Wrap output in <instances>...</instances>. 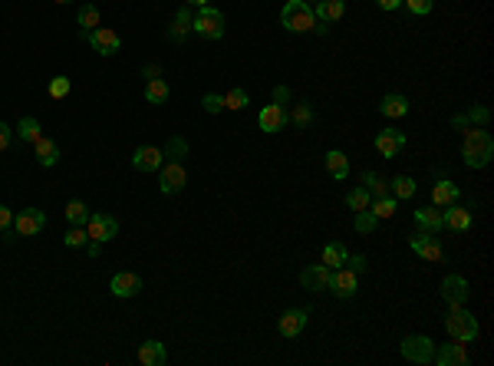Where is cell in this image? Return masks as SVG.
Masks as SVG:
<instances>
[{"instance_id": "6da1fadb", "label": "cell", "mask_w": 494, "mask_h": 366, "mask_svg": "<svg viewBox=\"0 0 494 366\" xmlns=\"http://www.w3.org/2000/svg\"><path fill=\"white\" fill-rule=\"evenodd\" d=\"M461 159H465L468 168H485L494 159V139L481 129V125H471L465 129V142H461Z\"/></svg>"}, {"instance_id": "7a4b0ae2", "label": "cell", "mask_w": 494, "mask_h": 366, "mask_svg": "<svg viewBox=\"0 0 494 366\" xmlns=\"http://www.w3.org/2000/svg\"><path fill=\"white\" fill-rule=\"evenodd\" d=\"M445 330H448V337L458 340V343H471L478 337V320L465 304H452L445 314Z\"/></svg>"}, {"instance_id": "3957f363", "label": "cell", "mask_w": 494, "mask_h": 366, "mask_svg": "<svg viewBox=\"0 0 494 366\" xmlns=\"http://www.w3.org/2000/svg\"><path fill=\"white\" fill-rule=\"evenodd\" d=\"M280 23H284L290 33H310V30H316L314 7H310L306 0H287L284 10H280Z\"/></svg>"}, {"instance_id": "277c9868", "label": "cell", "mask_w": 494, "mask_h": 366, "mask_svg": "<svg viewBox=\"0 0 494 366\" xmlns=\"http://www.w3.org/2000/svg\"><path fill=\"white\" fill-rule=\"evenodd\" d=\"M191 30L205 40H221L224 37V30H228V20H224L221 10H214L208 4V7H198V13H195V20H191Z\"/></svg>"}, {"instance_id": "5b68a950", "label": "cell", "mask_w": 494, "mask_h": 366, "mask_svg": "<svg viewBox=\"0 0 494 366\" xmlns=\"http://www.w3.org/2000/svg\"><path fill=\"white\" fill-rule=\"evenodd\" d=\"M185 185H188V172H185V165L181 162H162V168H159V188H162V195H178L185 192Z\"/></svg>"}, {"instance_id": "8992f818", "label": "cell", "mask_w": 494, "mask_h": 366, "mask_svg": "<svg viewBox=\"0 0 494 366\" xmlns=\"http://www.w3.org/2000/svg\"><path fill=\"white\" fill-rule=\"evenodd\" d=\"M402 350V357L409 360V363H418V366H425L432 363V353H435V343L428 337H422V333H412V337H406L399 343Z\"/></svg>"}, {"instance_id": "52a82bcc", "label": "cell", "mask_w": 494, "mask_h": 366, "mask_svg": "<svg viewBox=\"0 0 494 366\" xmlns=\"http://www.w3.org/2000/svg\"><path fill=\"white\" fill-rule=\"evenodd\" d=\"M83 40L96 50V53H103V57H115L119 47H122V40H119V33H115L113 27H96V30H89Z\"/></svg>"}, {"instance_id": "ba28073f", "label": "cell", "mask_w": 494, "mask_h": 366, "mask_svg": "<svg viewBox=\"0 0 494 366\" xmlns=\"http://www.w3.org/2000/svg\"><path fill=\"white\" fill-rule=\"evenodd\" d=\"M47 228V215L40 212V208H23V212L13 215V231L20 234V238H33V234H40Z\"/></svg>"}, {"instance_id": "9c48e42d", "label": "cell", "mask_w": 494, "mask_h": 366, "mask_svg": "<svg viewBox=\"0 0 494 366\" xmlns=\"http://www.w3.org/2000/svg\"><path fill=\"white\" fill-rule=\"evenodd\" d=\"M86 234H89V241H113L115 234H119V222H115L113 215H89V222H86Z\"/></svg>"}, {"instance_id": "30bf717a", "label": "cell", "mask_w": 494, "mask_h": 366, "mask_svg": "<svg viewBox=\"0 0 494 366\" xmlns=\"http://www.w3.org/2000/svg\"><path fill=\"white\" fill-rule=\"evenodd\" d=\"M409 248L415 251L422 261H442V254H445V251H442V241H438L432 231H422V228L409 238Z\"/></svg>"}, {"instance_id": "8fae6325", "label": "cell", "mask_w": 494, "mask_h": 366, "mask_svg": "<svg viewBox=\"0 0 494 366\" xmlns=\"http://www.w3.org/2000/svg\"><path fill=\"white\" fill-rule=\"evenodd\" d=\"M330 290L336 294V297H343V300L356 297V290H360V274L350 270V268H336L330 274Z\"/></svg>"}, {"instance_id": "7c38bea8", "label": "cell", "mask_w": 494, "mask_h": 366, "mask_svg": "<svg viewBox=\"0 0 494 366\" xmlns=\"http://www.w3.org/2000/svg\"><path fill=\"white\" fill-rule=\"evenodd\" d=\"M306 317H310V310H306V307H290V310H284V314H280V324H277L280 337H287V340L300 337V333H304V327H306Z\"/></svg>"}, {"instance_id": "4fadbf2b", "label": "cell", "mask_w": 494, "mask_h": 366, "mask_svg": "<svg viewBox=\"0 0 494 366\" xmlns=\"http://www.w3.org/2000/svg\"><path fill=\"white\" fill-rule=\"evenodd\" d=\"M165 162V152L159 145H139L132 152V168L135 172H159Z\"/></svg>"}, {"instance_id": "5bb4252c", "label": "cell", "mask_w": 494, "mask_h": 366, "mask_svg": "<svg viewBox=\"0 0 494 366\" xmlns=\"http://www.w3.org/2000/svg\"><path fill=\"white\" fill-rule=\"evenodd\" d=\"M468 297H471V287H468V280L461 274H448L442 280V300H445L448 307L452 304H468Z\"/></svg>"}, {"instance_id": "9a60e30c", "label": "cell", "mask_w": 494, "mask_h": 366, "mask_svg": "<svg viewBox=\"0 0 494 366\" xmlns=\"http://www.w3.org/2000/svg\"><path fill=\"white\" fill-rule=\"evenodd\" d=\"M432 363L438 366H468V350L465 343H442V347H435V353H432Z\"/></svg>"}, {"instance_id": "2e32d148", "label": "cell", "mask_w": 494, "mask_h": 366, "mask_svg": "<svg viewBox=\"0 0 494 366\" xmlns=\"http://www.w3.org/2000/svg\"><path fill=\"white\" fill-rule=\"evenodd\" d=\"M330 274L333 270L326 268L323 261H320V264H306L304 270H300V284H304V290H326L330 287Z\"/></svg>"}, {"instance_id": "e0dca14e", "label": "cell", "mask_w": 494, "mask_h": 366, "mask_svg": "<svg viewBox=\"0 0 494 366\" xmlns=\"http://www.w3.org/2000/svg\"><path fill=\"white\" fill-rule=\"evenodd\" d=\"M287 122H290V113H287L284 106H277V103L264 106L260 116H257V125H260L264 132H280V129H287Z\"/></svg>"}, {"instance_id": "ac0fdd59", "label": "cell", "mask_w": 494, "mask_h": 366, "mask_svg": "<svg viewBox=\"0 0 494 366\" xmlns=\"http://www.w3.org/2000/svg\"><path fill=\"white\" fill-rule=\"evenodd\" d=\"M109 290H113L115 297H135V294L142 290V278L132 274V270H119V274H113V280H109Z\"/></svg>"}, {"instance_id": "d6986e66", "label": "cell", "mask_w": 494, "mask_h": 366, "mask_svg": "<svg viewBox=\"0 0 494 366\" xmlns=\"http://www.w3.org/2000/svg\"><path fill=\"white\" fill-rule=\"evenodd\" d=\"M376 149L386 159H396L406 149V132H399V129H382V132H376Z\"/></svg>"}, {"instance_id": "ffe728a7", "label": "cell", "mask_w": 494, "mask_h": 366, "mask_svg": "<svg viewBox=\"0 0 494 366\" xmlns=\"http://www.w3.org/2000/svg\"><path fill=\"white\" fill-rule=\"evenodd\" d=\"M412 218H415V224L422 228V231L438 234L442 228H445V215H442L438 205H432V208H418V212H412Z\"/></svg>"}, {"instance_id": "44dd1931", "label": "cell", "mask_w": 494, "mask_h": 366, "mask_svg": "<svg viewBox=\"0 0 494 366\" xmlns=\"http://www.w3.org/2000/svg\"><path fill=\"white\" fill-rule=\"evenodd\" d=\"M458 198H461V188H458L452 178H442V182L432 185V202H435L438 208H448V205H455Z\"/></svg>"}, {"instance_id": "7402d4cb", "label": "cell", "mask_w": 494, "mask_h": 366, "mask_svg": "<svg viewBox=\"0 0 494 366\" xmlns=\"http://www.w3.org/2000/svg\"><path fill=\"white\" fill-rule=\"evenodd\" d=\"M139 363L142 366H165L168 363V353H165V347L159 340H145V343H139Z\"/></svg>"}, {"instance_id": "603a6c76", "label": "cell", "mask_w": 494, "mask_h": 366, "mask_svg": "<svg viewBox=\"0 0 494 366\" xmlns=\"http://www.w3.org/2000/svg\"><path fill=\"white\" fill-rule=\"evenodd\" d=\"M33 152H37V162L43 168H53L59 162V145L53 139H47V135H40L37 142H33Z\"/></svg>"}, {"instance_id": "cb8c5ba5", "label": "cell", "mask_w": 494, "mask_h": 366, "mask_svg": "<svg viewBox=\"0 0 494 366\" xmlns=\"http://www.w3.org/2000/svg\"><path fill=\"white\" fill-rule=\"evenodd\" d=\"M343 13H346V0H316V10H314L316 20L336 23V20H343Z\"/></svg>"}, {"instance_id": "d4e9b609", "label": "cell", "mask_w": 494, "mask_h": 366, "mask_svg": "<svg viewBox=\"0 0 494 366\" xmlns=\"http://www.w3.org/2000/svg\"><path fill=\"white\" fill-rule=\"evenodd\" d=\"M445 228H452V231H468V228H471V212H468V208H461V205H448L445 212Z\"/></svg>"}, {"instance_id": "484cf974", "label": "cell", "mask_w": 494, "mask_h": 366, "mask_svg": "<svg viewBox=\"0 0 494 366\" xmlns=\"http://www.w3.org/2000/svg\"><path fill=\"white\" fill-rule=\"evenodd\" d=\"M379 113L386 119H402V116H409V99L399 96V93H389V96L379 103Z\"/></svg>"}, {"instance_id": "4316f807", "label": "cell", "mask_w": 494, "mask_h": 366, "mask_svg": "<svg viewBox=\"0 0 494 366\" xmlns=\"http://www.w3.org/2000/svg\"><path fill=\"white\" fill-rule=\"evenodd\" d=\"M346 258H350V248H346L343 241H330L323 248V258L320 261H323L330 270H336V268H346Z\"/></svg>"}, {"instance_id": "83f0119b", "label": "cell", "mask_w": 494, "mask_h": 366, "mask_svg": "<svg viewBox=\"0 0 494 366\" xmlns=\"http://www.w3.org/2000/svg\"><path fill=\"white\" fill-rule=\"evenodd\" d=\"M191 20H195V13H191V7L185 4V7L175 13V23H171V30H168V37L175 40V43H181V40L191 33Z\"/></svg>"}, {"instance_id": "f1b7e54d", "label": "cell", "mask_w": 494, "mask_h": 366, "mask_svg": "<svg viewBox=\"0 0 494 366\" xmlns=\"http://www.w3.org/2000/svg\"><path fill=\"white\" fill-rule=\"evenodd\" d=\"M326 172H330L336 182H346V175H350V159H346L340 149H330V152H326Z\"/></svg>"}, {"instance_id": "f546056e", "label": "cell", "mask_w": 494, "mask_h": 366, "mask_svg": "<svg viewBox=\"0 0 494 366\" xmlns=\"http://www.w3.org/2000/svg\"><path fill=\"white\" fill-rule=\"evenodd\" d=\"M415 178H412V175H396V178H392L389 182V195L392 198H399V202H409L412 195H415Z\"/></svg>"}, {"instance_id": "4dcf8cb0", "label": "cell", "mask_w": 494, "mask_h": 366, "mask_svg": "<svg viewBox=\"0 0 494 366\" xmlns=\"http://www.w3.org/2000/svg\"><path fill=\"white\" fill-rule=\"evenodd\" d=\"M76 23H79V37H86L89 30H96V27H99V7H96V4H83V7H79Z\"/></svg>"}, {"instance_id": "1f68e13d", "label": "cell", "mask_w": 494, "mask_h": 366, "mask_svg": "<svg viewBox=\"0 0 494 366\" xmlns=\"http://www.w3.org/2000/svg\"><path fill=\"white\" fill-rule=\"evenodd\" d=\"M362 188H366L372 198H382V195H389V182H386L379 172H369V168L362 172Z\"/></svg>"}, {"instance_id": "d6a6232c", "label": "cell", "mask_w": 494, "mask_h": 366, "mask_svg": "<svg viewBox=\"0 0 494 366\" xmlns=\"http://www.w3.org/2000/svg\"><path fill=\"white\" fill-rule=\"evenodd\" d=\"M145 99L152 103V106H162L165 99H168V83H165L162 76H155L145 83Z\"/></svg>"}, {"instance_id": "836d02e7", "label": "cell", "mask_w": 494, "mask_h": 366, "mask_svg": "<svg viewBox=\"0 0 494 366\" xmlns=\"http://www.w3.org/2000/svg\"><path fill=\"white\" fill-rule=\"evenodd\" d=\"M369 202H372V195L366 192L362 185H356L352 192H346V208H350L352 215H356V212H366V208H369Z\"/></svg>"}, {"instance_id": "e575fe53", "label": "cell", "mask_w": 494, "mask_h": 366, "mask_svg": "<svg viewBox=\"0 0 494 366\" xmlns=\"http://www.w3.org/2000/svg\"><path fill=\"white\" fill-rule=\"evenodd\" d=\"M17 135H20V139H23V142H30V145H33V142H37V139H40V135H43V129H40V119H33V116H23V119H20V122H17Z\"/></svg>"}, {"instance_id": "d590c367", "label": "cell", "mask_w": 494, "mask_h": 366, "mask_svg": "<svg viewBox=\"0 0 494 366\" xmlns=\"http://www.w3.org/2000/svg\"><path fill=\"white\" fill-rule=\"evenodd\" d=\"M396 205H399V198H392V195H382V198H372V202H369V212L382 222V218H392V215H396Z\"/></svg>"}, {"instance_id": "8d00e7d4", "label": "cell", "mask_w": 494, "mask_h": 366, "mask_svg": "<svg viewBox=\"0 0 494 366\" xmlns=\"http://www.w3.org/2000/svg\"><path fill=\"white\" fill-rule=\"evenodd\" d=\"M67 222L76 224V228H86V222H89V208H86V202L73 198V202L67 205Z\"/></svg>"}, {"instance_id": "74e56055", "label": "cell", "mask_w": 494, "mask_h": 366, "mask_svg": "<svg viewBox=\"0 0 494 366\" xmlns=\"http://www.w3.org/2000/svg\"><path fill=\"white\" fill-rule=\"evenodd\" d=\"M290 122H294L297 129H310V125H314V106H310V103H300V106H294V116H290Z\"/></svg>"}, {"instance_id": "f35d334b", "label": "cell", "mask_w": 494, "mask_h": 366, "mask_svg": "<svg viewBox=\"0 0 494 366\" xmlns=\"http://www.w3.org/2000/svg\"><path fill=\"white\" fill-rule=\"evenodd\" d=\"M247 103H251V96H247L244 89H228L224 93V109H234V113H241V109H247Z\"/></svg>"}, {"instance_id": "ab89813d", "label": "cell", "mask_w": 494, "mask_h": 366, "mask_svg": "<svg viewBox=\"0 0 494 366\" xmlns=\"http://www.w3.org/2000/svg\"><path fill=\"white\" fill-rule=\"evenodd\" d=\"M352 224H356V231H360V234H372L376 228H379V218L366 208V212H356V222H352Z\"/></svg>"}, {"instance_id": "60d3db41", "label": "cell", "mask_w": 494, "mask_h": 366, "mask_svg": "<svg viewBox=\"0 0 494 366\" xmlns=\"http://www.w3.org/2000/svg\"><path fill=\"white\" fill-rule=\"evenodd\" d=\"M162 152H165V159L178 162V159H185V155H188V142H185V139H178V135H171L168 145H165Z\"/></svg>"}, {"instance_id": "b9f144b4", "label": "cell", "mask_w": 494, "mask_h": 366, "mask_svg": "<svg viewBox=\"0 0 494 366\" xmlns=\"http://www.w3.org/2000/svg\"><path fill=\"white\" fill-rule=\"evenodd\" d=\"M69 89H73V86H69V79H67V76H53V79H50V86H47V93H50L53 99H67V96H69Z\"/></svg>"}, {"instance_id": "7bdbcfd3", "label": "cell", "mask_w": 494, "mask_h": 366, "mask_svg": "<svg viewBox=\"0 0 494 366\" xmlns=\"http://www.w3.org/2000/svg\"><path fill=\"white\" fill-rule=\"evenodd\" d=\"M63 244H67V248H83V244H89V234H86V228H76V224H73L67 231V238H63Z\"/></svg>"}, {"instance_id": "ee69618b", "label": "cell", "mask_w": 494, "mask_h": 366, "mask_svg": "<svg viewBox=\"0 0 494 366\" xmlns=\"http://www.w3.org/2000/svg\"><path fill=\"white\" fill-rule=\"evenodd\" d=\"M201 106H205V113L218 116V113H224V96H218V93H208V96L201 99Z\"/></svg>"}, {"instance_id": "f6af8a7d", "label": "cell", "mask_w": 494, "mask_h": 366, "mask_svg": "<svg viewBox=\"0 0 494 366\" xmlns=\"http://www.w3.org/2000/svg\"><path fill=\"white\" fill-rule=\"evenodd\" d=\"M406 7H409V13H415V17H425V13H432V7H435V0H402Z\"/></svg>"}, {"instance_id": "bcb514c9", "label": "cell", "mask_w": 494, "mask_h": 366, "mask_svg": "<svg viewBox=\"0 0 494 366\" xmlns=\"http://www.w3.org/2000/svg\"><path fill=\"white\" fill-rule=\"evenodd\" d=\"M488 119H491V113H488L485 106H471V109H468V122H478V125H485Z\"/></svg>"}, {"instance_id": "7dc6e473", "label": "cell", "mask_w": 494, "mask_h": 366, "mask_svg": "<svg viewBox=\"0 0 494 366\" xmlns=\"http://www.w3.org/2000/svg\"><path fill=\"white\" fill-rule=\"evenodd\" d=\"M10 142H13V129L7 122H0V152H7Z\"/></svg>"}, {"instance_id": "c3c4849f", "label": "cell", "mask_w": 494, "mask_h": 366, "mask_svg": "<svg viewBox=\"0 0 494 366\" xmlns=\"http://www.w3.org/2000/svg\"><path fill=\"white\" fill-rule=\"evenodd\" d=\"M7 228H13V212L7 205H0V231H7Z\"/></svg>"}, {"instance_id": "681fc988", "label": "cell", "mask_w": 494, "mask_h": 366, "mask_svg": "<svg viewBox=\"0 0 494 366\" xmlns=\"http://www.w3.org/2000/svg\"><path fill=\"white\" fill-rule=\"evenodd\" d=\"M346 268L360 274V270H366V258H362V254H350V258H346Z\"/></svg>"}, {"instance_id": "f907efd6", "label": "cell", "mask_w": 494, "mask_h": 366, "mask_svg": "<svg viewBox=\"0 0 494 366\" xmlns=\"http://www.w3.org/2000/svg\"><path fill=\"white\" fill-rule=\"evenodd\" d=\"M274 103L287 109V103H290V89H287V86H274Z\"/></svg>"}, {"instance_id": "816d5d0a", "label": "cell", "mask_w": 494, "mask_h": 366, "mask_svg": "<svg viewBox=\"0 0 494 366\" xmlns=\"http://www.w3.org/2000/svg\"><path fill=\"white\" fill-rule=\"evenodd\" d=\"M379 4V10H399L402 7V0H376Z\"/></svg>"}, {"instance_id": "f5cc1de1", "label": "cell", "mask_w": 494, "mask_h": 366, "mask_svg": "<svg viewBox=\"0 0 494 366\" xmlns=\"http://www.w3.org/2000/svg\"><path fill=\"white\" fill-rule=\"evenodd\" d=\"M452 125H455L458 132H465V129H468V116H455V119H452Z\"/></svg>"}, {"instance_id": "db71d44e", "label": "cell", "mask_w": 494, "mask_h": 366, "mask_svg": "<svg viewBox=\"0 0 494 366\" xmlns=\"http://www.w3.org/2000/svg\"><path fill=\"white\" fill-rule=\"evenodd\" d=\"M86 251H89V258H99V241H93V244H86Z\"/></svg>"}, {"instance_id": "11a10c76", "label": "cell", "mask_w": 494, "mask_h": 366, "mask_svg": "<svg viewBox=\"0 0 494 366\" xmlns=\"http://www.w3.org/2000/svg\"><path fill=\"white\" fill-rule=\"evenodd\" d=\"M188 7H208V0H185Z\"/></svg>"}, {"instance_id": "9f6ffc18", "label": "cell", "mask_w": 494, "mask_h": 366, "mask_svg": "<svg viewBox=\"0 0 494 366\" xmlns=\"http://www.w3.org/2000/svg\"><path fill=\"white\" fill-rule=\"evenodd\" d=\"M57 4H73V0H57Z\"/></svg>"}, {"instance_id": "6f0895ef", "label": "cell", "mask_w": 494, "mask_h": 366, "mask_svg": "<svg viewBox=\"0 0 494 366\" xmlns=\"http://www.w3.org/2000/svg\"><path fill=\"white\" fill-rule=\"evenodd\" d=\"M306 4H310V0H306Z\"/></svg>"}]
</instances>
